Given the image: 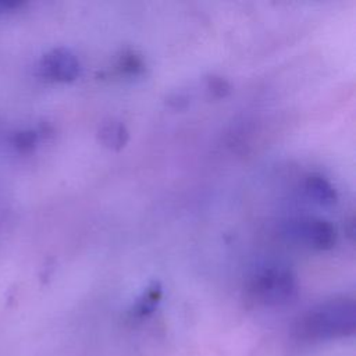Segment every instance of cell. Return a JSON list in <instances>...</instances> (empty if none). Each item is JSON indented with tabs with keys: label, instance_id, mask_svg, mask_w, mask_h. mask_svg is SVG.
<instances>
[{
	"label": "cell",
	"instance_id": "3",
	"mask_svg": "<svg viewBox=\"0 0 356 356\" xmlns=\"http://www.w3.org/2000/svg\"><path fill=\"white\" fill-rule=\"evenodd\" d=\"M285 232L309 248L318 250L331 249L337 241L335 227L320 217H296L286 224Z\"/></svg>",
	"mask_w": 356,
	"mask_h": 356
},
{
	"label": "cell",
	"instance_id": "6",
	"mask_svg": "<svg viewBox=\"0 0 356 356\" xmlns=\"http://www.w3.org/2000/svg\"><path fill=\"white\" fill-rule=\"evenodd\" d=\"M97 136L106 147L120 150L127 145L129 139V131L122 121L108 118L100 124L97 129Z\"/></svg>",
	"mask_w": 356,
	"mask_h": 356
},
{
	"label": "cell",
	"instance_id": "1",
	"mask_svg": "<svg viewBox=\"0 0 356 356\" xmlns=\"http://www.w3.org/2000/svg\"><path fill=\"white\" fill-rule=\"evenodd\" d=\"M356 330V305L352 298L324 300L300 316L296 332L305 341L318 342L346 338Z\"/></svg>",
	"mask_w": 356,
	"mask_h": 356
},
{
	"label": "cell",
	"instance_id": "4",
	"mask_svg": "<svg viewBox=\"0 0 356 356\" xmlns=\"http://www.w3.org/2000/svg\"><path fill=\"white\" fill-rule=\"evenodd\" d=\"M40 71L51 81L70 82L79 75V61L71 50L57 47L43 56Z\"/></svg>",
	"mask_w": 356,
	"mask_h": 356
},
{
	"label": "cell",
	"instance_id": "9",
	"mask_svg": "<svg viewBox=\"0 0 356 356\" xmlns=\"http://www.w3.org/2000/svg\"><path fill=\"white\" fill-rule=\"evenodd\" d=\"M207 89L214 97H225L231 92V85L225 78L211 75L207 78Z\"/></svg>",
	"mask_w": 356,
	"mask_h": 356
},
{
	"label": "cell",
	"instance_id": "8",
	"mask_svg": "<svg viewBox=\"0 0 356 356\" xmlns=\"http://www.w3.org/2000/svg\"><path fill=\"white\" fill-rule=\"evenodd\" d=\"M117 65L124 74H129V75L140 74L145 67L142 57L136 54L134 50L122 51V54L118 57Z\"/></svg>",
	"mask_w": 356,
	"mask_h": 356
},
{
	"label": "cell",
	"instance_id": "7",
	"mask_svg": "<svg viewBox=\"0 0 356 356\" xmlns=\"http://www.w3.org/2000/svg\"><path fill=\"white\" fill-rule=\"evenodd\" d=\"M163 296V288L160 285V282L154 281L152 282L145 291L138 298L136 303L132 307V316L135 318H143L150 316L154 309L157 307L160 299Z\"/></svg>",
	"mask_w": 356,
	"mask_h": 356
},
{
	"label": "cell",
	"instance_id": "5",
	"mask_svg": "<svg viewBox=\"0 0 356 356\" xmlns=\"http://www.w3.org/2000/svg\"><path fill=\"white\" fill-rule=\"evenodd\" d=\"M305 193L320 206H332L338 200L334 185L321 174H310L303 182Z\"/></svg>",
	"mask_w": 356,
	"mask_h": 356
},
{
	"label": "cell",
	"instance_id": "2",
	"mask_svg": "<svg viewBox=\"0 0 356 356\" xmlns=\"http://www.w3.org/2000/svg\"><path fill=\"white\" fill-rule=\"evenodd\" d=\"M248 292L260 305L282 306L296 298L298 281L288 267L271 264L259 268L252 275Z\"/></svg>",
	"mask_w": 356,
	"mask_h": 356
}]
</instances>
